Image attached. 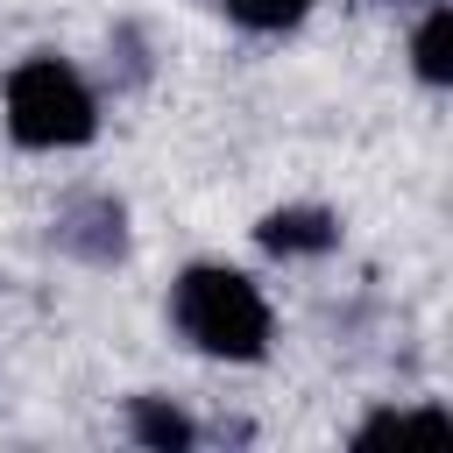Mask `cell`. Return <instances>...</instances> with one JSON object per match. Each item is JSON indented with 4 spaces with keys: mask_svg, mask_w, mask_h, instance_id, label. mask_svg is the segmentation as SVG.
I'll return each mask as SVG.
<instances>
[{
    "mask_svg": "<svg viewBox=\"0 0 453 453\" xmlns=\"http://www.w3.org/2000/svg\"><path fill=\"white\" fill-rule=\"evenodd\" d=\"M170 326L191 354L226 361V368L262 361L276 340V311H269L262 283L234 262H184L170 283Z\"/></svg>",
    "mask_w": 453,
    "mask_h": 453,
    "instance_id": "1",
    "label": "cell"
},
{
    "mask_svg": "<svg viewBox=\"0 0 453 453\" xmlns=\"http://www.w3.org/2000/svg\"><path fill=\"white\" fill-rule=\"evenodd\" d=\"M0 120L21 149L35 156H64V149H85L99 134V92L92 78L57 57V50H28L7 78H0Z\"/></svg>",
    "mask_w": 453,
    "mask_h": 453,
    "instance_id": "2",
    "label": "cell"
},
{
    "mask_svg": "<svg viewBox=\"0 0 453 453\" xmlns=\"http://www.w3.org/2000/svg\"><path fill=\"white\" fill-rule=\"evenodd\" d=\"M50 241H57L71 262H85V269H113V262H127V248H134L127 205H120L113 191H71V198L57 205V219H50Z\"/></svg>",
    "mask_w": 453,
    "mask_h": 453,
    "instance_id": "3",
    "label": "cell"
},
{
    "mask_svg": "<svg viewBox=\"0 0 453 453\" xmlns=\"http://www.w3.org/2000/svg\"><path fill=\"white\" fill-rule=\"evenodd\" d=\"M255 241L269 255H283V262H319V255L340 248V212L333 205H311V198L304 205H276V212H262Z\"/></svg>",
    "mask_w": 453,
    "mask_h": 453,
    "instance_id": "4",
    "label": "cell"
},
{
    "mask_svg": "<svg viewBox=\"0 0 453 453\" xmlns=\"http://www.w3.org/2000/svg\"><path fill=\"white\" fill-rule=\"evenodd\" d=\"M127 439L149 453H191L198 446V418L170 396H127Z\"/></svg>",
    "mask_w": 453,
    "mask_h": 453,
    "instance_id": "5",
    "label": "cell"
},
{
    "mask_svg": "<svg viewBox=\"0 0 453 453\" xmlns=\"http://www.w3.org/2000/svg\"><path fill=\"white\" fill-rule=\"evenodd\" d=\"M411 71L425 92L453 85V7L446 0H425V21L411 28Z\"/></svg>",
    "mask_w": 453,
    "mask_h": 453,
    "instance_id": "6",
    "label": "cell"
},
{
    "mask_svg": "<svg viewBox=\"0 0 453 453\" xmlns=\"http://www.w3.org/2000/svg\"><path fill=\"white\" fill-rule=\"evenodd\" d=\"M446 439L453 432V411L446 403H382V411H368L361 425H354V446H375V439Z\"/></svg>",
    "mask_w": 453,
    "mask_h": 453,
    "instance_id": "7",
    "label": "cell"
},
{
    "mask_svg": "<svg viewBox=\"0 0 453 453\" xmlns=\"http://www.w3.org/2000/svg\"><path fill=\"white\" fill-rule=\"evenodd\" d=\"M219 14L234 28H248V35H290L311 14V0H219Z\"/></svg>",
    "mask_w": 453,
    "mask_h": 453,
    "instance_id": "8",
    "label": "cell"
}]
</instances>
